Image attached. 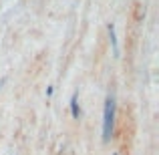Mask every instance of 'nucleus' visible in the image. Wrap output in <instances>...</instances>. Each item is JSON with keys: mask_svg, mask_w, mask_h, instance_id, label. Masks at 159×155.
Here are the masks:
<instances>
[{"mask_svg": "<svg viewBox=\"0 0 159 155\" xmlns=\"http://www.w3.org/2000/svg\"><path fill=\"white\" fill-rule=\"evenodd\" d=\"M113 155H119V153H113Z\"/></svg>", "mask_w": 159, "mask_h": 155, "instance_id": "39448f33", "label": "nucleus"}, {"mask_svg": "<svg viewBox=\"0 0 159 155\" xmlns=\"http://www.w3.org/2000/svg\"><path fill=\"white\" fill-rule=\"evenodd\" d=\"M107 30H109V39H111V44H113V51H115V57H119V47H117V39H115V26H113V24H109Z\"/></svg>", "mask_w": 159, "mask_h": 155, "instance_id": "7ed1b4c3", "label": "nucleus"}, {"mask_svg": "<svg viewBox=\"0 0 159 155\" xmlns=\"http://www.w3.org/2000/svg\"><path fill=\"white\" fill-rule=\"evenodd\" d=\"M115 97L109 93L107 101H105V113H103V141L109 143L113 137V127H115Z\"/></svg>", "mask_w": 159, "mask_h": 155, "instance_id": "f257e3e1", "label": "nucleus"}, {"mask_svg": "<svg viewBox=\"0 0 159 155\" xmlns=\"http://www.w3.org/2000/svg\"><path fill=\"white\" fill-rule=\"evenodd\" d=\"M70 115H73L75 119H79V115H81V109H79V95L77 93L70 97Z\"/></svg>", "mask_w": 159, "mask_h": 155, "instance_id": "f03ea898", "label": "nucleus"}, {"mask_svg": "<svg viewBox=\"0 0 159 155\" xmlns=\"http://www.w3.org/2000/svg\"><path fill=\"white\" fill-rule=\"evenodd\" d=\"M6 83V79H0V89H2V85Z\"/></svg>", "mask_w": 159, "mask_h": 155, "instance_id": "20e7f679", "label": "nucleus"}]
</instances>
